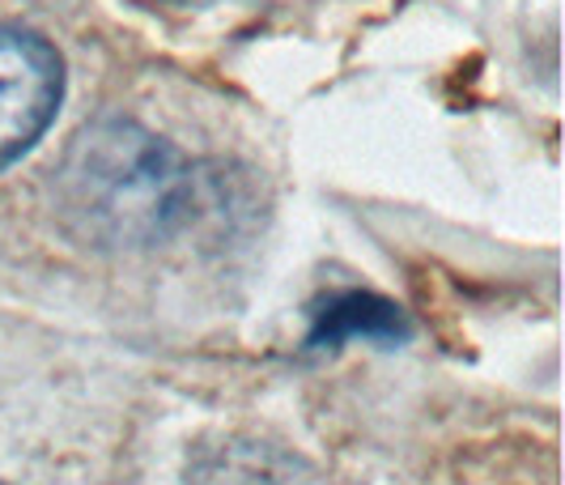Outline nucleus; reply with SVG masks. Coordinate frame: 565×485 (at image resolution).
<instances>
[{
	"mask_svg": "<svg viewBox=\"0 0 565 485\" xmlns=\"http://www.w3.org/2000/svg\"><path fill=\"white\" fill-rule=\"evenodd\" d=\"M60 222L89 247L141 252L200 213V171L132 119H94L68 141L52 179Z\"/></svg>",
	"mask_w": 565,
	"mask_h": 485,
	"instance_id": "obj_1",
	"label": "nucleus"
},
{
	"mask_svg": "<svg viewBox=\"0 0 565 485\" xmlns=\"http://www.w3.org/2000/svg\"><path fill=\"white\" fill-rule=\"evenodd\" d=\"M64 94L56 48L22 27H0V171L47 133Z\"/></svg>",
	"mask_w": 565,
	"mask_h": 485,
	"instance_id": "obj_2",
	"label": "nucleus"
},
{
	"mask_svg": "<svg viewBox=\"0 0 565 485\" xmlns=\"http://www.w3.org/2000/svg\"><path fill=\"white\" fill-rule=\"evenodd\" d=\"M408 333L404 315H399L396 303L379 298V294H337L328 298L319 312H315V333L311 345L315 349H328V345L340 341H399Z\"/></svg>",
	"mask_w": 565,
	"mask_h": 485,
	"instance_id": "obj_3",
	"label": "nucleus"
},
{
	"mask_svg": "<svg viewBox=\"0 0 565 485\" xmlns=\"http://www.w3.org/2000/svg\"><path fill=\"white\" fill-rule=\"evenodd\" d=\"M294 468L298 460L277 456L264 443H230L226 452L204 460L188 485H298Z\"/></svg>",
	"mask_w": 565,
	"mask_h": 485,
	"instance_id": "obj_4",
	"label": "nucleus"
}]
</instances>
